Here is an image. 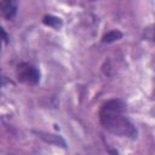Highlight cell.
I'll return each mask as SVG.
<instances>
[{
  "label": "cell",
  "mask_w": 155,
  "mask_h": 155,
  "mask_svg": "<svg viewBox=\"0 0 155 155\" xmlns=\"http://www.w3.org/2000/svg\"><path fill=\"white\" fill-rule=\"evenodd\" d=\"M125 111L126 104L124 101L119 98L109 99L99 110L101 124L107 131L117 137L136 139L137 130L134 125L125 116Z\"/></svg>",
  "instance_id": "1"
},
{
  "label": "cell",
  "mask_w": 155,
  "mask_h": 155,
  "mask_svg": "<svg viewBox=\"0 0 155 155\" xmlns=\"http://www.w3.org/2000/svg\"><path fill=\"white\" fill-rule=\"evenodd\" d=\"M16 75L19 82L27 84V85H36L40 81V71L39 69L27 62H22L18 64Z\"/></svg>",
  "instance_id": "2"
},
{
  "label": "cell",
  "mask_w": 155,
  "mask_h": 155,
  "mask_svg": "<svg viewBox=\"0 0 155 155\" xmlns=\"http://www.w3.org/2000/svg\"><path fill=\"white\" fill-rule=\"evenodd\" d=\"M17 0H0V16L5 19H12L17 13Z\"/></svg>",
  "instance_id": "3"
},
{
  "label": "cell",
  "mask_w": 155,
  "mask_h": 155,
  "mask_svg": "<svg viewBox=\"0 0 155 155\" xmlns=\"http://www.w3.org/2000/svg\"><path fill=\"white\" fill-rule=\"evenodd\" d=\"M42 140H45L46 143L48 144H53V145H57V147H62V148H65L67 144H65V140L61 137V136H57V134H53V133H46V132H35Z\"/></svg>",
  "instance_id": "4"
},
{
  "label": "cell",
  "mask_w": 155,
  "mask_h": 155,
  "mask_svg": "<svg viewBox=\"0 0 155 155\" xmlns=\"http://www.w3.org/2000/svg\"><path fill=\"white\" fill-rule=\"evenodd\" d=\"M42 22H44L45 25H48V27H51L53 29H61L62 25H63L62 19L59 17H56V16H52V15L45 16L44 19H42Z\"/></svg>",
  "instance_id": "5"
},
{
  "label": "cell",
  "mask_w": 155,
  "mask_h": 155,
  "mask_svg": "<svg viewBox=\"0 0 155 155\" xmlns=\"http://www.w3.org/2000/svg\"><path fill=\"white\" fill-rule=\"evenodd\" d=\"M122 33L120 30H111V31H108L107 34L103 35L102 38V42L104 44H111L114 41H117L120 39H122Z\"/></svg>",
  "instance_id": "6"
},
{
  "label": "cell",
  "mask_w": 155,
  "mask_h": 155,
  "mask_svg": "<svg viewBox=\"0 0 155 155\" xmlns=\"http://www.w3.org/2000/svg\"><path fill=\"white\" fill-rule=\"evenodd\" d=\"M0 38H1L5 42H7V41H8V35H7V33H6L1 27H0Z\"/></svg>",
  "instance_id": "7"
},
{
  "label": "cell",
  "mask_w": 155,
  "mask_h": 155,
  "mask_svg": "<svg viewBox=\"0 0 155 155\" xmlns=\"http://www.w3.org/2000/svg\"><path fill=\"white\" fill-rule=\"evenodd\" d=\"M5 82H7V80L2 76V74H1V71H0V86H2Z\"/></svg>",
  "instance_id": "8"
},
{
  "label": "cell",
  "mask_w": 155,
  "mask_h": 155,
  "mask_svg": "<svg viewBox=\"0 0 155 155\" xmlns=\"http://www.w3.org/2000/svg\"><path fill=\"white\" fill-rule=\"evenodd\" d=\"M2 41H4V40L0 38V52H1V42H2Z\"/></svg>",
  "instance_id": "9"
},
{
  "label": "cell",
  "mask_w": 155,
  "mask_h": 155,
  "mask_svg": "<svg viewBox=\"0 0 155 155\" xmlns=\"http://www.w3.org/2000/svg\"><path fill=\"white\" fill-rule=\"evenodd\" d=\"M91 1H96V0H91Z\"/></svg>",
  "instance_id": "10"
}]
</instances>
